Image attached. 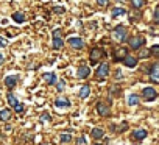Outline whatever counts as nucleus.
<instances>
[{
    "label": "nucleus",
    "mask_w": 159,
    "mask_h": 145,
    "mask_svg": "<svg viewBox=\"0 0 159 145\" xmlns=\"http://www.w3.org/2000/svg\"><path fill=\"white\" fill-rule=\"evenodd\" d=\"M147 56H150V52H148V50H142V52L139 53V58H147Z\"/></svg>",
    "instance_id": "obj_28"
},
{
    "label": "nucleus",
    "mask_w": 159,
    "mask_h": 145,
    "mask_svg": "<svg viewBox=\"0 0 159 145\" xmlns=\"http://www.w3.org/2000/svg\"><path fill=\"white\" fill-rule=\"evenodd\" d=\"M123 64H125L126 67H134V66L137 64V59H136L134 56H131V55H126L125 59H123Z\"/></svg>",
    "instance_id": "obj_11"
},
{
    "label": "nucleus",
    "mask_w": 159,
    "mask_h": 145,
    "mask_svg": "<svg viewBox=\"0 0 159 145\" xmlns=\"http://www.w3.org/2000/svg\"><path fill=\"white\" fill-rule=\"evenodd\" d=\"M150 80L153 83H159V62H154L150 70Z\"/></svg>",
    "instance_id": "obj_3"
},
{
    "label": "nucleus",
    "mask_w": 159,
    "mask_h": 145,
    "mask_svg": "<svg viewBox=\"0 0 159 145\" xmlns=\"http://www.w3.org/2000/svg\"><path fill=\"white\" fill-rule=\"evenodd\" d=\"M111 36H112V39H114L116 42H125V41H126V28H125L123 25H119V27H116V28L112 30Z\"/></svg>",
    "instance_id": "obj_1"
},
{
    "label": "nucleus",
    "mask_w": 159,
    "mask_h": 145,
    "mask_svg": "<svg viewBox=\"0 0 159 145\" xmlns=\"http://www.w3.org/2000/svg\"><path fill=\"white\" fill-rule=\"evenodd\" d=\"M137 103H139V98H137V95L131 94V95L128 97V105H129V106H134V105H137Z\"/></svg>",
    "instance_id": "obj_23"
},
{
    "label": "nucleus",
    "mask_w": 159,
    "mask_h": 145,
    "mask_svg": "<svg viewBox=\"0 0 159 145\" xmlns=\"http://www.w3.org/2000/svg\"><path fill=\"white\" fill-rule=\"evenodd\" d=\"M103 136H105V131H103L102 128H94V129H92V137H94L95 140H100Z\"/></svg>",
    "instance_id": "obj_14"
},
{
    "label": "nucleus",
    "mask_w": 159,
    "mask_h": 145,
    "mask_svg": "<svg viewBox=\"0 0 159 145\" xmlns=\"http://www.w3.org/2000/svg\"><path fill=\"white\" fill-rule=\"evenodd\" d=\"M116 75H117V77H116L117 80H122V72H120V70H117V72H116Z\"/></svg>",
    "instance_id": "obj_36"
},
{
    "label": "nucleus",
    "mask_w": 159,
    "mask_h": 145,
    "mask_svg": "<svg viewBox=\"0 0 159 145\" xmlns=\"http://www.w3.org/2000/svg\"><path fill=\"white\" fill-rule=\"evenodd\" d=\"M10 119H11V111L10 109H2V111H0V120L7 122Z\"/></svg>",
    "instance_id": "obj_16"
},
{
    "label": "nucleus",
    "mask_w": 159,
    "mask_h": 145,
    "mask_svg": "<svg viewBox=\"0 0 159 145\" xmlns=\"http://www.w3.org/2000/svg\"><path fill=\"white\" fill-rule=\"evenodd\" d=\"M55 106L56 108H69L70 106V102L67 98H56L55 100Z\"/></svg>",
    "instance_id": "obj_12"
},
{
    "label": "nucleus",
    "mask_w": 159,
    "mask_h": 145,
    "mask_svg": "<svg viewBox=\"0 0 159 145\" xmlns=\"http://www.w3.org/2000/svg\"><path fill=\"white\" fill-rule=\"evenodd\" d=\"M13 19H14L17 24H22V22H25V16H24L22 13H14V14H13Z\"/></svg>",
    "instance_id": "obj_21"
},
{
    "label": "nucleus",
    "mask_w": 159,
    "mask_h": 145,
    "mask_svg": "<svg viewBox=\"0 0 159 145\" xmlns=\"http://www.w3.org/2000/svg\"><path fill=\"white\" fill-rule=\"evenodd\" d=\"M111 14L114 16V17H117V16H122V14H126V11H125V8H114L112 11H111Z\"/></svg>",
    "instance_id": "obj_20"
},
{
    "label": "nucleus",
    "mask_w": 159,
    "mask_h": 145,
    "mask_svg": "<svg viewBox=\"0 0 159 145\" xmlns=\"http://www.w3.org/2000/svg\"><path fill=\"white\" fill-rule=\"evenodd\" d=\"M150 52H151L154 56H159V45H153V47L150 48Z\"/></svg>",
    "instance_id": "obj_26"
},
{
    "label": "nucleus",
    "mask_w": 159,
    "mask_h": 145,
    "mask_svg": "<svg viewBox=\"0 0 159 145\" xmlns=\"http://www.w3.org/2000/svg\"><path fill=\"white\" fill-rule=\"evenodd\" d=\"M142 95H143V98H145L147 102H153V100L157 97V92H156L153 88H145V89L142 91Z\"/></svg>",
    "instance_id": "obj_5"
},
{
    "label": "nucleus",
    "mask_w": 159,
    "mask_h": 145,
    "mask_svg": "<svg viewBox=\"0 0 159 145\" xmlns=\"http://www.w3.org/2000/svg\"><path fill=\"white\" fill-rule=\"evenodd\" d=\"M56 88H58V91H59V92H62V91H64V88H66V81H64V80H61V81L58 83V86H56Z\"/></svg>",
    "instance_id": "obj_27"
},
{
    "label": "nucleus",
    "mask_w": 159,
    "mask_h": 145,
    "mask_svg": "<svg viewBox=\"0 0 159 145\" xmlns=\"http://www.w3.org/2000/svg\"><path fill=\"white\" fill-rule=\"evenodd\" d=\"M97 112H98L100 116L106 117V116H109L111 109H109V106H108L106 103H103V102H98V103H97Z\"/></svg>",
    "instance_id": "obj_7"
},
{
    "label": "nucleus",
    "mask_w": 159,
    "mask_h": 145,
    "mask_svg": "<svg viewBox=\"0 0 159 145\" xmlns=\"http://www.w3.org/2000/svg\"><path fill=\"white\" fill-rule=\"evenodd\" d=\"M129 41V47L131 48H140L143 44H145V39L142 38V36H134V38H131V39H128Z\"/></svg>",
    "instance_id": "obj_6"
},
{
    "label": "nucleus",
    "mask_w": 159,
    "mask_h": 145,
    "mask_svg": "<svg viewBox=\"0 0 159 145\" xmlns=\"http://www.w3.org/2000/svg\"><path fill=\"white\" fill-rule=\"evenodd\" d=\"M105 56V52L102 50V48H92V52H91V62L92 64H95V62H98V59H102Z\"/></svg>",
    "instance_id": "obj_4"
},
{
    "label": "nucleus",
    "mask_w": 159,
    "mask_h": 145,
    "mask_svg": "<svg viewBox=\"0 0 159 145\" xmlns=\"http://www.w3.org/2000/svg\"><path fill=\"white\" fill-rule=\"evenodd\" d=\"M7 44H8V41L5 38H0V47H5Z\"/></svg>",
    "instance_id": "obj_33"
},
{
    "label": "nucleus",
    "mask_w": 159,
    "mask_h": 145,
    "mask_svg": "<svg viewBox=\"0 0 159 145\" xmlns=\"http://www.w3.org/2000/svg\"><path fill=\"white\" fill-rule=\"evenodd\" d=\"M89 94H91V88L89 86H83L81 89H80V97H81V98L89 97Z\"/></svg>",
    "instance_id": "obj_17"
},
{
    "label": "nucleus",
    "mask_w": 159,
    "mask_h": 145,
    "mask_svg": "<svg viewBox=\"0 0 159 145\" xmlns=\"http://www.w3.org/2000/svg\"><path fill=\"white\" fill-rule=\"evenodd\" d=\"M89 74H91V69L88 66H80V69H78V78H81V80L88 78Z\"/></svg>",
    "instance_id": "obj_9"
},
{
    "label": "nucleus",
    "mask_w": 159,
    "mask_h": 145,
    "mask_svg": "<svg viewBox=\"0 0 159 145\" xmlns=\"http://www.w3.org/2000/svg\"><path fill=\"white\" fill-rule=\"evenodd\" d=\"M154 22L156 24H159V7L156 8V11H154Z\"/></svg>",
    "instance_id": "obj_30"
},
{
    "label": "nucleus",
    "mask_w": 159,
    "mask_h": 145,
    "mask_svg": "<svg viewBox=\"0 0 159 145\" xmlns=\"http://www.w3.org/2000/svg\"><path fill=\"white\" fill-rule=\"evenodd\" d=\"M3 61H5V56H3L2 53H0V66H2V64H3Z\"/></svg>",
    "instance_id": "obj_37"
},
{
    "label": "nucleus",
    "mask_w": 159,
    "mask_h": 145,
    "mask_svg": "<svg viewBox=\"0 0 159 145\" xmlns=\"http://www.w3.org/2000/svg\"><path fill=\"white\" fill-rule=\"evenodd\" d=\"M133 137L137 139V140H142V139L147 137V131H145V129H136V131L133 133Z\"/></svg>",
    "instance_id": "obj_15"
},
{
    "label": "nucleus",
    "mask_w": 159,
    "mask_h": 145,
    "mask_svg": "<svg viewBox=\"0 0 159 145\" xmlns=\"http://www.w3.org/2000/svg\"><path fill=\"white\" fill-rule=\"evenodd\" d=\"M76 143H78V145H86V137H84V136H81V137H80V139L76 140Z\"/></svg>",
    "instance_id": "obj_29"
},
{
    "label": "nucleus",
    "mask_w": 159,
    "mask_h": 145,
    "mask_svg": "<svg viewBox=\"0 0 159 145\" xmlns=\"http://www.w3.org/2000/svg\"><path fill=\"white\" fill-rule=\"evenodd\" d=\"M94 145H102V143H98V142H94Z\"/></svg>",
    "instance_id": "obj_38"
},
{
    "label": "nucleus",
    "mask_w": 159,
    "mask_h": 145,
    "mask_svg": "<svg viewBox=\"0 0 159 145\" xmlns=\"http://www.w3.org/2000/svg\"><path fill=\"white\" fill-rule=\"evenodd\" d=\"M14 111H16V112H22V111H24V105H22V103H19V105L14 108Z\"/></svg>",
    "instance_id": "obj_31"
},
{
    "label": "nucleus",
    "mask_w": 159,
    "mask_h": 145,
    "mask_svg": "<svg viewBox=\"0 0 159 145\" xmlns=\"http://www.w3.org/2000/svg\"><path fill=\"white\" fill-rule=\"evenodd\" d=\"M44 77H45L47 84H53V83L56 81V75H55V74H45Z\"/></svg>",
    "instance_id": "obj_22"
},
{
    "label": "nucleus",
    "mask_w": 159,
    "mask_h": 145,
    "mask_svg": "<svg viewBox=\"0 0 159 145\" xmlns=\"http://www.w3.org/2000/svg\"><path fill=\"white\" fill-rule=\"evenodd\" d=\"M59 139H61V142H62V143H69V142L72 140V136H70L69 133H64V134H61V137H59Z\"/></svg>",
    "instance_id": "obj_24"
},
{
    "label": "nucleus",
    "mask_w": 159,
    "mask_h": 145,
    "mask_svg": "<svg viewBox=\"0 0 159 145\" xmlns=\"http://www.w3.org/2000/svg\"><path fill=\"white\" fill-rule=\"evenodd\" d=\"M126 55H128V53H126V48H125V47H117L116 52H114V59H116V61H123Z\"/></svg>",
    "instance_id": "obj_8"
},
{
    "label": "nucleus",
    "mask_w": 159,
    "mask_h": 145,
    "mask_svg": "<svg viewBox=\"0 0 159 145\" xmlns=\"http://www.w3.org/2000/svg\"><path fill=\"white\" fill-rule=\"evenodd\" d=\"M97 3H98L100 7H106V5H108V0H97Z\"/></svg>",
    "instance_id": "obj_32"
},
{
    "label": "nucleus",
    "mask_w": 159,
    "mask_h": 145,
    "mask_svg": "<svg viewBox=\"0 0 159 145\" xmlns=\"http://www.w3.org/2000/svg\"><path fill=\"white\" fill-rule=\"evenodd\" d=\"M53 11H55V13H64V8H62V7H56Z\"/></svg>",
    "instance_id": "obj_34"
},
{
    "label": "nucleus",
    "mask_w": 159,
    "mask_h": 145,
    "mask_svg": "<svg viewBox=\"0 0 159 145\" xmlns=\"http://www.w3.org/2000/svg\"><path fill=\"white\" fill-rule=\"evenodd\" d=\"M53 47H55L56 50H59V48L62 47V39H61V36H53Z\"/></svg>",
    "instance_id": "obj_18"
},
{
    "label": "nucleus",
    "mask_w": 159,
    "mask_h": 145,
    "mask_svg": "<svg viewBox=\"0 0 159 145\" xmlns=\"http://www.w3.org/2000/svg\"><path fill=\"white\" fill-rule=\"evenodd\" d=\"M7 98H8V103H10V105H11V106H13V108H16V106H17V105H19V102H17V100H16V97H14V95H13V94H11V92H10V94H8V95H7Z\"/></svg>",
    "instance_id": "obj_19"
},
{
    "label": "nucleus",
    "mask_w": 159,
    "mask_h": 145,
    "mask_svg": "<svg viewBox=\"0 0 159 145\" xmlns=\"http://www.w3.org/2000/svg\"><path fill=\"white\" fill-rule=\"evenodd\" d=\"M108 75H109V66H108V62H102V64L98 66L97 72H95V77H97L98 80H105Z\"/></svg>",
    "instance_id": "obj_2"
},
{
    "label": "nucleus",
    "mask_w": 159,
    "mask_h": 145,
    "mask_svg": "<svg viewBox=\"0 0 159 145\" xmlns=\"http://www.w3.org/2000/svg\"><path fill=\"white\" fill-rule=\"evenodd\" d=\"M5 84H7L8 88H14V86L17 84V77H14V75L7 77V78H5Z\"/></svg>",
    "instance_id": "obj_13"
},
{
    "label": "nucleus",
    "mask_w": 159,
    "mask_h": 145,
    "mask_svg": "<svg viewBox=\"0 0 159 145\" xmlns=\"http://www.w3.org/2000/svg\"><path fill=\"white\" fill-rule=\"evenodd\" d=\"M69 44H70V47H73V48H83V47H84L83 39H80V38H70V39H69Z\"/></svg>",
    "instance_id": "obj_10"
},
{
    "label": "nucleus",
    "mask_w": 159,
    "mask_h": 145,
    "mask_svg": "<svg viewBox=\"0 0 159 145\" xmlns=\"http://www.w3.org/2000/svg\"><path fill=\"white\" fill-rule=\"evenodd\" d=\"M131 3H133V7H134V8H142L143 0H131Z\"/></svg>",
    "instance_id": "obj_25"
},
{
    "label": "nucleus",
    "mask_w": 159,
    "mask_h": 145,
    "mask_svg": "<svg viewBox=\"0 0 159 145\" xmlns=\"http://www.w3.org/2000/svg\"><path fill=\"white\" fill-rule=\"evenodd\" d=\"M41 120H42V122H50V116H47V114H45V116H42V117H41Z\"/></svg>",
    "instance_id": "obj_35"
}]
</instances>
